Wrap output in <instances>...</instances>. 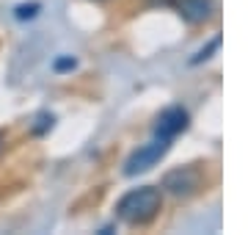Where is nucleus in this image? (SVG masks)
Listing matches in <instances>:
<instances>
[{
	"label": "nucleus",
	"instance_id": "nucleus-2",
	"mask_svg": "<svg viewBox=\"0 0 248 235\" xmlns=\"http://www.w3.org/2000/svg\"><path fill=\"white\" fill-rule=\"evenodd\" d=\"M169 147H171V138L155 136V141L143 144L141 150H135V152L130 155V161L124 163V174H130V177H133V174H141V172H146V169H152L163 155L169 152Z\"/></svg>",
	"mask_w": 248,
	"mask_h": 235
},
{
	"label": "nucleus",
	"instance_id": "nucleus-3",
	"mask_svg": "<svg viewBox=\"0 0 248 235\" xmlns=\"http://www.w3.org/2000/svg\"><path fill=\"white\" fill-rule=\"evenodd\" d=\"M187 127V111L185 108H166L160 114L157 125H155V136L160 138H174Z\"/></svg>",
	"mask_w": 248,
	"mask_h": 235
},
{
	"label": "nucleus",
	"instance_id": "nucleus-9",
	"mask_svg": "<svg viewBox=\"0 0 248 235\" xmlns=\"http://www.w3.org/2000/svg\"><path fill=\"white\" fill-rule=\"evenodd\" d=\"M160 3H174V0H160Z\"/></svg>",
	"mask_w": 248,
	"mask_h": 235
},
{
	"label": "nucleus",
	"instance_id": "nucleus-6",
	"mask_svg": "<svg viewBox=\"0 0 248 235\" xmlns=\"http://www.w3.org/2000/svg\"><path fill=\"white\" fill-rule=\"evenodd\" d=\"M215 47H218V39H213V42H210V45L204 47V50H202V53H199V55H196V58H193V61H190V64H199V61H204V58H210V53H213Z\"/></svg>",
	"mask_w": 248,
	"mask_h": 235
},
{
	"label": "nucleus",
	"instance_id": "nucleus-8",
	"mask_svg": "<svg viewBox=\"0 0 248 235\" xmlns=\"http://www.w3.org/2000/svg\"><path fill=\"white\" fill-rule=\"evenodd\" d=\"M69 67H75V58H63V61H58V69H69Z\"/></svg>",
	"mask_w": 248,
	"mask_h": 235
},
{
	"label": "nucleus",
	"instance_id": "nucleus-7",
	"mask_svg": "<svg viewBox=\"0 0 248 235\" xmlns=\"http://www.w3.org/2000/svg\"><path fill=\"white\" fill-rule=\"evenodd\" d=\"M36 14V6H19L17 9V17H33Z\"/></svg>",
	"mask_w": 248,
	"mask_h": 235
},
{
	"label": "nucleus",
	"instance_id": "nucleus-4",
	"mask_svg": "<svg viewBox=\"0 0 248 235\" xmlns=\"http://www.w3.org/2000/svg\"><path fill=\"white\" fill-rule=\"evenodd\" d=\"M163 185L169 191H174L177 197H182V194H190V191L199 188V174L193 172V169H177V172H171L166 180H163Z\"/></svg>",
	"mask_w": 248,
	"mask_h": 235
},
{
	"label": "nucleus",
	"instance_id": "nucleus-5",
	"mask_svg": "<svg viewBox=\"0 0 248 235\" xmlns=\"http://www.w3.org/2000/svg\"><path fill=\"white\" fill-rule=\"evenodd\" d=\"M179 9H182V17L187 22H204V19L210 17V0H182L179 3Z\"/></svg>",
	"mask_w": 248,
	"mask_h": 235
},
{
	"label": "nucleus",
	"instance_id": "nucleus-1",
	"mask_svg": "<svg viewBox=\"0 0 248 235\" xmlns=\"http://www.w3.org/2000/svg\"><path fill=\"white\" fill-rule=\"evenodd\" d=\"M160 205H163V197L155 185H143V188H135L130 194H124L116 205V216L127 221V224H146L157 216Z\"/></svg>",
	"mask_w": 248,
	"mask_h": 235
}]
</instances>
